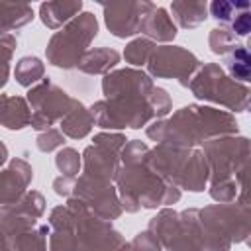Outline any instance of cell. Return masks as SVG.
Returning <instances> with one entry per match:
<instances>
[{
  "mask_svg": "<svg viewBox=\"0 0 251 251\" xmlns=\"http://www.w3.org/2000/svg\"><path fill=\"white\" fill-rule=\"evenodd\" d=\"M173 16L176 18L180 27H196L206 20V2H173Z\"/></svg>",
  "mask_w": 251,
  "mask_h": 251,
  "instance_id": "44dd1931",
  "label": "cell"
},
{
  "mask_svg": "<svg viewBox=\"0 0 251 251\" xmlns=\"http://www.w3.org/2000/svg\"><path fill=\"white\" fill-rule=\"evenodd\" d=\"M27 102L31 106V127L49 129L55 120H61L73 110L76 100L67 96L59 86H55L49 78L27 92Z\"/></svg>",
  "mask_w": 251,
  "mask_h": 251,
  "instance_id": "52a82bcc",
  "label": "cell"
},
{
  "mask_svg": "<svg viewBox=\"0 0 251 251\" xmlns=\"http://www.w3.org/2000/svg\"><path fill=\"white\" fill-rule=\"evenodd\" d=\"M131 245L135 247V251H161V241L149 229L143 233H137Z\"/></svg>",
  "mask_w": 251,
  "mask_h": 251,
  "instance_id": "4316f807",
  "label": "cell"
},
{
  "mask_svg": "<svg viewBox=\"0 0 251 251\" xmlns=\"http://www.w3.org/2000/svg\"><path fill=\"white\" fill-rule=\"evenodd\" d=\"M82 2H47L41 4V20L47 27L57 29L63 22L71 20L76 12H80Z\"/></svg>",
  "mask_w": 251,
  "mask_h": 251,
  "instance_id": "ac0fdd59",
  "label": "cell"
},
{
  "mask_svg": "<svg viewBox=\"0 0 251 251\" xmlns=\"http://www.w3.org/2000/svg\"><path fill=\"white\" fill-rule=\"evenodd\" d=\"M63 143H65V137L57 129H47V133L37 137V149L39 151H53L55 147H59Z\"/></svg>",
  "mask_w": 251,
  "mask_h": 251,
  "instance_id": "83f0119b",
  "label": "cell"
},
{
  "mask_svg": "<svg viewBox=\"0 0 251 251\" xmlns=\"http://www.w3.org/2000/svg\"><path fill=\"white\" fill-rule=\"evenodd\" d=\"M237 202H239L241 206H249V204H251V175H249V176L245 178V182L241 184V194H239Z\"/></svg>",
  "mask_w": 251,
  "mask_h": 251,
  "instance_id": "f1b7e54d",
  "label": "cell"
},
{
  "mask_svg": "<svg viewBox=\"0 0 251 251\" xmlns=\"http://www.w3.org/2000/svg\"><path fill=\"white\" fill-rule=\"evenodd\" d=\"M239 43L235 41V35L226 27V25H220V27H214L212 33H210V47L214 53H220V55H227L231 49H235Z\"/></svg>",
  "mask_w": 251,
  "mask_h": 251,
  "instance_id": "cb8c5ba5",
  "label": "cell"
},
{
  "mask_svg": "<svg viewBox=\"0 0 251 251\" xmlns=\"http://www.w3.org/2000/svg\"><path fill=\"white\" fill-rule=\"evenodd\" d=\"M226 69L235 82H251V49L237 45L226 55Z\"/></svg>",
  "mask_w": 251,
  "mask_h": 251,
  "instance_id": "d6986e66",
  "label": "cell"
},
{
  "mask_svg": "<svg viewBox=\"0 0 251 251\" xmlns=\"http://www.w3.org/2000/svg\"><path fill=\"white\" fill-rule=\"evenodd\" d=\"M14 75H16V80L22 86H29V84H33L35 80L41 78V75H43V63L37 57H22L16 63Z\"/></svg>",
  "mask_w": 251,
  "mask_h": 251,
  "instance_id": "7402d4cb",
  "label": "cell"
},
{
  "mask_svg": "<svg viewBox=\"0 0 251 251\" xmlns=\"http://www.w3.org/2000/svg\"><path fill=\"white\" fill-rule=\"evenodd\" d=\"M102 90L108 98H118V96H149L155 86L151 78L139 71L124 69L108 75L102 80Z\"/></svg>",
  "mask_w": 251,
  "mask_h": 251,
  "instance_id": "7c38bea8",
  "label": "cell"
},
{
  "mask_svg": "<svg viewBox=\"0 0 251 251\" xmlns=\"http://www.w3.org/2000/svg\"><path fill=\"white\" fill-rule=\"evenodd\" d=\"M55 163H57V169H59L65 176L73 178V176L78 175V169H80V157H78V153H76L75 149H63V151H59Z\"/></svg>",
  "mask_w": 251,
  "mask_h": 251,
  "instance_id": "484cf974",
  "label": "cell"
},
{
  "mask_svg": "<svg viewBox=\"0 0 251 251\" xmlns=\"http://www.w3.org/2000/svg\"><path fill=\"white\" fill-rule=\"evenodd\" d=\"M75 198H78L88 210H92L94 216L102 220H114L122 212L116 190L110 186V182L90 178L86 175H82L80 180L75 182Z\"/></svg>",
  "mask_w": 251,
  "mask_h": 251,
  "instance_id": "30bf717a",
  "label": "cell"
},
{
  "mask_svg": "<svg viewBox=\"0 0 251 251\" xmlns=\"http://www.w3.org/2000/svg\"><path fill=\"white\" fill-rule=\"evenodd\" d=\"M2 124L8 129H22L31 124V112L24 98L4 96L2 98Z\"/></svg>",
  "mask_w": 251,
  "mask_h": 251,
  "instance_id": "2e32d148",
  "label": "cell"
},
{
  "mask_svg": "<svg viewBox=\"0 0 251 251\" xmlns=\"http://www.w3.org/2000/svg\"><path fill=\"white\" fill-rule=\"evenodd\" d=\"M210 161V194L218 202H231L237 188L251 175V141L245 137H226L206 141L202 149Z\"/></svg>",
  "mask_w": 251,
  "mask_h": 251,
  "instance_id": "3957f363",
  "label": "cell"
},
{
  "mask_svg": "<svg viewBox=\"0 0 251 251\" xmlns=\"http://www.w3.org/2000/svg\"><path fill=\"white\" fill-rule=\"evenodd\" d=\"M49 235V226L39 227L37 231L27 229L14 235V251H45V237Z\"/></svg>",
  "mask_w": 251,
  "mask_h": 251,
  "instance_id": "603a6c76",
  "label": "cell"
},
{
  "mask_svg": "<svg viewBox=\"0 0 251 251\" xmlns=\"http://www.w3.org/2000/svg\"><path fill=\"white\" fill-rule=\"evenodd\" d=\"M149 149L141 141H131L122 151L124 169L118 175L122 206L127 212L143 208H157L178 200L180 192L175 184L165 180L149 165Z\"/></svg>",
  "mask_w": 251,
  "mask_h": 251,
  "instance_id": "6da1fadb",
  "label": "cell"
},
{
  "mask_svg": "<svg viewBox=\"0 0 251 251\" xmlns=\"http://www.w3.org/2000/svg\"><path fill=\"white\" fill-rule=\"evenodd\" d=\"M118 61H120L118 51L108 49V47H100V49L86 51L78 63V69L84 73H104V71L112 69Z\"/></svg>",
  "mask_w": 251,
  "mask_h": 251,
  "instance_id": "ffe728a7",
  "label": "cell"
},
{
  "mask_svg": "<svg viewBox=\"0 0 251 251\" xmlns=\"http://www.w3.org/2000/svg\"><path fill=\"white\" fill-rule=\"evenodd\" d=\"M149 165L165 180L190 192L204 190L206 180L210 176L206 153L198 149H184L159 143V147L149 153Z\"/></svg>",
  "mask_w": 251,
  "mask_h": 251,
  "instance_id": "277c9868",
  "label": "cell"
},
{
  "mask_svg": "<svg viewBox=\"0 0 251 251\" xmlns=\"http://www.w3.org/2000/svg\"><path fill=\"white\" fill-rule=\"evenodd\" d=\"M200 216L229 241H245L251 247V208L245 206H210Z\"/></svg>",
  "mask_w": 251,
  "mask_h": 251,
  "instance_id": "9c48e42d",
  "label": "cell"
},
{
  "mask_svg": "<svg viewBox=\"0 0 251 251\" xmlns=\"http://www.w3.org/2000/svg\"><path fill=\"white\" fill-rule=\"evenodd\" d=\"M155 51V45L147 39H135L126 47L124 57L131 63V65H147L151 55Z\"/></svg>",
  "mask_w": 251,
  "mask_h": 251,
  "instance_id": "d4e9b609",
  "label": "cell"
},
{
  "mask_svg": "<svg viewBox=\"0 0 251 251\" xmlns=\"http://www.w3.org/2000/svg\"><path fill=\"white\" fill-rule=\"evenodd\" d=\"M31 176H33L31 167L22 159H14L12 165L2 171V206L12 202V192H14L12 186H16L18 196H22Z\"/></svg>",
  "mask_w": 251,
  "mask_h": 251,
  "instance_id": "5bb4252c",
  "label": "cell"
},
{
  "mask_svg": "<svg viewBox=\"0 0 251 251\" xmlns=\"http://www.w3.org/2000/svg\"><path fill=\"white\" fill-rule=\"evenodd\" d=\"M155 8L151 2H122V4H110L104 6V18L106 25L116 37H129L137 31H141L143 20L149 16V12Z\"/></svg>",
  "mask_w": 251,
  "mask_h": 251,
  "instance_id": "8fae6325",
  "label": "cell"
},
{
  "mask_svg": "<svg viewBox=\"0 0 251 251\" xmlns=\"http://www.w3.org/2000/svg\"><path fill=\"white\" fill-rule=\"evenodd\" d=\"M229 133H237V122L227 112L206 106H184L169 120L155 122L147 127V135L151 139L184 149L202 141H212L216 135Z\"/></svg>",
  "mask_w": 251,
  "mask_h": 251,
  "instance_id": "7a4b0ae2",
  "label": "cell"
},
{
  "mask_svg": "<svg viewBox=\"0 0 251 251\" xmlns=\"http://www.w3.org/2000/svg\"><path fill=\"white\" fill-rule=\"evenodd\" d=\"M49 251H78L76 241V220L69 206H59L49 218Z\"/></svg>",
  "mask_w": 251,
  "mask_h": 251,
  "instance_id": "4fadbf2b",
  "label": "cell"
},
{
  "mask_svg": "<svg viewBox=\"0 0 251 251\" xmlns=\"http://www.w3.org/2000/svg\"><path fill=\"white\" fill-rule=\"evenodd\" d=\"M98 24L92 14H80L61 31H57L47 45V59L59 69L78 67L80 55L86 51L92 37H96Z\"/></svg>",
  "mask_w": 251,
  "mask_h": 251,
  "instance_id": "8992f818",
  "label": "cell"
},
{
  "mask_svg": "<svg viewBox=\"0 0 251 251\" xmlns=\"http://www.w3.org/2000/svg\"><path fill=\"white\" fill-rule=\"evenodd\" d=\"M149 73L163 78H176L180 84H190V75L200 67V61L186 49L176 45L155 47L149 63Z\"/></svg>",
  "mask_w": 251,
  "mask_h": 251,
  "instance_id": "ba28073f",
  "label": "cell"
},
{
  "mask_svg": "<svg viewBox=\"0 0 251 251\" xmlns=\"http://www.w3.org/2000/svg\"><path fill=\"white\" fill-rule=\"evenodd\" d=\"M141 33H145L149 37H155L159 41H167V39H173L176 35V25L173 24V20L167 16V12L163 8L155 6L149 12V16L143 20Z\"/></svg>",
  "mask_w": 251,
  "mask_h": 251,
  "instance_id": "9a60e30c",
  "label": "cell"
},
{
  "mask_svg": "<svg viewBox=\"0 0 251 251\" xmlns=\"http://www.w3.org/2000/svg\"><path fill=\"white\" fill-rule=\"evenodd\" d=\"M94 126V116H92V112H88L80 102H76L75 106H73V110L63 118V122H61V129L69 135V137H73V139H78V137H84L88 131H90V127Z\"/></svg>",
  "mask_w": 251,
  "mask_h": 251,
  "instance_id": "e0dca14e",
  "label": "cell"
},
{
  "mask_svg": "<svg viewBox=\"0 0 251 251\" xmlns=\"http://www.w3.org/2000/svg\"><path fill=\"white\" fill-rule=\"evenodd\" d=\"M188 86L196 98L218 102L231 112H245L251 106V88L226 76V73L216 63L200 69V73L194 80H190Z\"/></svg>",
  "mask_w": 251,
  "mask_h": 251,
  "instance_id": "5b68a950",
  "label": "cell"
}]
</instances>
